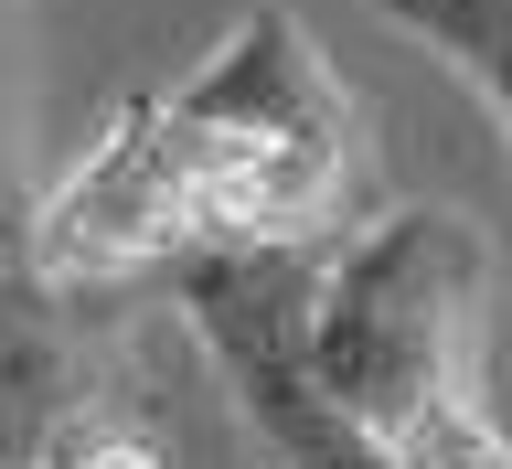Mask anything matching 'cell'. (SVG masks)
Segmentation results:
<instances>
[{
  "mask_svg": "<svg viewBox=\"0 0 512 469\" xmlns=\"http://www.w3.org/2000/svg\"><path fill=\"white\" fill-rule=\"evenodd\" d=\"M182 246H203V203H192V171L160 128V86H139L96 128V150L43 192V267L75 288H128V278H160Z\"/></svg>",
  "mask_w": 512,
  "mask_h": 469,
  "instance_id": "cell-4",
  "label": "cell"
},
{
  "mask_svg": "<svg viewBox=\"0 0 512 469\" xmlns=\"http://www.w3.org/2000/svg\"><path fill=\"white\" fill-rule=\"evenodd\" d=\"M0 469H11V406H0Z\"/></svg>",
  "mask_w": 512,
  "mask_h": 469,
  "instance_id": "cell-7",
  "label": "cell"
},
{
  "mask_svg": "<svg viewBox=\"0 0 512 469\" xmlns=\"http://www.w3.org/2000/svg\"><path fill=\"white\" fill-rule=\"evenodd\" d=\"M118 320L107 288H75L43 267V192L22 171V107H11V0H0V406H11V469L64 416L107 406Z\"/></svg>",
  "mask_w": 512,
  "mask_h": 469,
  "instance_id": "cell-3",
  "label": "cell"
},
{
  "mask_svg": "<svg viewBox=\"0 0 512 469\" xmlns=\"http://www.w3.org/2000/svg\"><path fill=\"white\" fill-rule=\"evenodd\" d=\"M406 469H512V427H491V406H448V416H427L406 448H395Z\"/></svg>",
  "mask_w": 512,
  "mask_h": 469,
  "instance_id": "cell-6",
  "label": "cell"
},
{
  "mask_svg": "<svg viewBox=\"0 0 512 469\" xmlns=\"http://www.w3.org/2000/svg\"><path fill=\"white\" fill-rule=\"evenodd\" d=\"M480 310H491V246L448 203H384L320 235L310 278V374L320 395L406 448L427 416L480 395Z\"/></svg>",
  "mask_w": 512,
  "mask_h": 469,
  "instance_id": "cell-1",
  "label": "cell"
},
{
  "mask_svg": "<svg viewBox=\"0 0 512 469\" xmlns=\"http://www.w3.org/2000/svg\"><path fill=\"white\" fill-rule=\"evenodd\" d=\"M310 278H320V235H214L182 246L160 267L171 310L203 331L214 374L235 384L246 438L278 469H406L374 427H352L310 374Z\"/></svg>",
  "mask_w": 512,
  "mask_h": 469,
  "instance_id": "cell-2",
  "label": "cell"
},
{
  "mask_svg": "<svg viewBox=\"0 0 512 469\" xmlns=\"http://www.w3.org/2000/svg\"><path fill=\"white\" fill-rule=\"evenodd\" d=\"M363 11L395 22V32H416L448 75H470V86L491 96L502 139H512V0H363Z\"/></svg>",
  "mask_w": 512,
  "mask_h": 469,
  "instance_id": "cell-5",
  "label": "cell"
}]
</instances>
